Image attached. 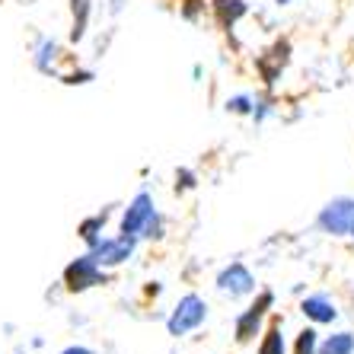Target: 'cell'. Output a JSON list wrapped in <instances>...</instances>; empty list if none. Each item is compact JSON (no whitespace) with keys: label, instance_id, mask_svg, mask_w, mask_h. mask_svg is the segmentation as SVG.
Returning <instances> with one entry per match:
<instances>
[{"label":"cell","instance_id":"obj_20","mask_svg":"<svg viewBox=\"0 0 354 354\" xmlns=\"http://www.w3.org/2000/svg\"><path fill=\"white\" fill-rule=\"evenodd\" d=\"M348 236H354V221H351V233H348Z\"/></svg>","mask_w":354,"mask_h":354},{"label":"cell","instance_id":"obj_17","mask_svg":"<svg viewBox=\"0 0 354 354\" xmlns=\"http://www.w3.org/2000/svg\"><path fill=\"white\" fill-rule=\"evenodd\" d=\"M61 354H93L90 348H80V345H71V348H64Z\"/></svg>","mask_w":354,"mask_h":354},{"label":"cell","instance_id":"obj_14","mask_svg":"<svg viewBox=\"0 0 354 354\" xmlns=\"http://www.w3.org/2000/svg\"><path fill=\"white\" fill-rule=\"evenodd\" d=\"M102 223H106V217H90V221H83V223H80V236L86 239L90 246L102 239V236H99V233H102Z\"/></svg>","mask_w":354,"mask_h":354},{"label":"cell","instance_id":"obj_15","mask_svg":"<svg viewBox=\"0 0 354 354\" xmlns=\"http://www.w3.org/2000/svg\"><path fill=\"white\" fill-rule=\"evenodd\" d=\"M252 106H256V99L246 96V93H239V96H233L230 102H227V112H233V115H252Z\"/></svg>","mask_w":354,"mask_h":354},{"label":"cell","instance_id":"obj_8","mask_svg":"<svg viewBox=\"0 0 354 354\" xmlns=\"http://www.w3.org/2000/svg\"><path fill=\"white\" fill-rule=\"evenodd\" d=\"M300 313H304L310 322H316V326H326V322H335L338 319L335 304H332L326 294H310L304 304H300Z\"/></svg>","mask_w":354,"mask_h":354},{"label":"cell","instance_id":"obj_2","mask_svg":"<svg viewBox=\"0 0 354 354\" xmlns=\"http://www.w3.org/2000/svg\"><path fill=\"white\" fill-rule=\"evenodd\" d=\"M205 319H207V304L198 294H185L179 304H176L173 316L166 319V332L173 338L189 335V332H195Z\"/></svg>","mask_w":354,"mask_h":354},{"label":"cell","instance_id":"obj_19","mask_svg":"<svg viewBox=\"0 0 354 354\" xmlns=\"http://www.w3.org/2000/svg\"><path fill=\"white\" fill-rule=\"evenodd\" d=\"M274 3H278V7H284V3H290V0H274Z\"/></svg>","mask_w":354,"mask_h":354},{"label":"cell","instance_id":"obj_4","mask_svg":"<svg viewBox=\"0 0 354 354\" xmlns=\"http://www.w3.org/2000/svg\"><path fill=\"white\" fill-rule=\"evenodd\" d=\"M157 217V207H153V198L147 195V192H138L134 195V201L128 205V211H124L122 217V233L124 236H144V230L150 227V221Z\"/></svg>","mask_w":354,"mask_h":354},{"label":"cell","instance_id":"obj_1","mask_svg":"<svg viewBox=\"0 0 354 354\" xmlns=\"http://www.w3.org/2000/svg\"><path fill=\"white\" fill-rule=\"evenodd\" d=\"M274 306V294L272 290H259V297L252 304L236 316V326H233V338H236L239 345H246L252 342L256 335H262V319L268 316V310Z\"/></svg>","mask_w":354,"mask_h":354},{"label":"cell","instance_id":"obj_6","mask_svg":"<svg viewBox=\"0 0 354 354\" xmlns=\"http://www.w3.org/2000/svg\"><path fill=\"white\" fill-rule=\"evenodd\" d=\"M217 290H221V294H230V297H249L256 290V274L249 272L243 262H230L217 274Z\"/></svg>","mask_w":354,"mask_h":354},{"label":"cell","instance_id":"obj_3","mask_svg":"<svg viewBox=\"0 0 354 354\" xmlns=\"http://www.w3.org/2000/svg\"><path fill=\"white\" fill-rule=\"evenodd\" d=\"M351 221H354V198L338 195L332 201L322 205V211L316 214V227L329 236H348L351 233Z\"/></svg>","mask_w":354,"mask_h":354},{"label":"cell","instance_id":"obj_12","mask_svg":"<svg viewBox=\"0 0 354 354\" xmlns=\"http://www.w3.org/2000/svg\"><path fill=\"white\" fill-rule=\"evenodd\" d=\"M86 23H90V0H74V29H71V39L80 41L86 35Z\"/></svg>","mask_w":354,"mask_h":354},{"label":"cell","instance_id":"obj_9","mask_svg":"<svg viewBox=\"0 0 354 354\" xmlns=\"http://www.w3.org/2000/svg\"><path fill=\"white\" fill-rule=\"evenodd\" d=\"M246 13H249L246 0H214V17L221 23V29H233Z\"/></svg>","mask_w":354,"mask_h":354},{"label":"cell","instance_id":"obj_10","mask_svg":"<svg viewBox=\"0 0 354 354\" xmlns=\"http://www.w3.org/2000/svg\"><path fill=\"white\" fill-rule=\"evenodd\" d=\"M259 354H288L284 335H281V319H272V326L262 332V342H259Z\"/></svg>","mask_w":354,"mask_h":354},{"label":"cell","instance_id":"obj_11","mask_svg":"<svg viewBox=\"0 0 354 354\" xmlns=\"http://www.w3.org/2000/svg\"><path fill=\"white\" fill-rule=\"evenodd\" d=\"M319 354H354V332H335V335L322 338Z\"/></svg>","mask_w":354,"mask_h":354},{"label":"cell","instance_id":"obj_16","mask_svg":"<svg viewBox=\"0 0 354 354\" xmlns=\"http://www.w3.org/2000/svg\"><path fill=\"white\" fill-rule=\"evenodd\" d=\"M201 7H205L201 0H185V7H182V17H185V19H195Z\"/></svg>","mask_w":354,"mask_h":354},{"label":"cell","instance_id":"obj_7","mask_svg":"<svg viewBox=\"0 0 354 354\" xmlns=\"http://www.w3.org/2000/svg\"><path fill=\"white\" fill-rule=\"evenodd\" d=\"M99 281H106V274H102V268L96 265L93 256H80L77 262L67 265V272H64L67 290H86L93 284H99Z\"/></svg>","mask_w":354,"mask_h":354},{"label":"cell","instance_id":"obj_5","mask_svg":"<svg viewBox=\"0 0 354 354\" xmlns=\"http://www.w3.org/2000/svg\"><path fill=\"white\" fill-rule=\"evenodd\" d=\"M134 252V236H109V239H99V243H93L90 246V256L96 259V265L102 268V265H122L128 262Z\"/></svg>","mask_w":354,"mask_h":354},{"label":"cell","instance_id":"obj_18","mask_svg":"<svg viewBox=\"0 0 354 354\" xmlns=\"http://www.w3.org/2000/svg\"><path fill=\"white\" fill-rule=\"evenodd\" d=\"M192 185H195V176L182 169V189H192Z\"/></svg>","mask_w":354,"mask_h":354},{"label":"cell","instance_id":"obj_13","mask_svg":"<svg viewBox=\"0 0 354 354\" xmlns=\"http://www.w3.org/2000/svg\"><path fill=\"white\" fill-rule=\"evenodd\" d=\"M294 354H319V332L313 326L300 329V335L294 342Z\"/></svg>","mask_w":354,"mask_h":354}]
</instances>
